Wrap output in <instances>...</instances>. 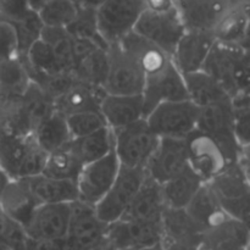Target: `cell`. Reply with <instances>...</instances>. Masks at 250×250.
Returning <instances> with one entry per match:
<instances>
[{"instance_id": "obj_1", "label": "cell", "mask_w": 250, "mask_h": 250, "mask_svg": "<svg viewBox=\"0 0 250 250\" xmlns=\"http://www.w3.org/2000/svg\"><path fill=\"white\" fill-rule=\"evenodd\" d=\"M202 70L211 76L229 98L248 92L249 46L216 41Z\"/></svg>"}, {"instance_id": "obj_2", "label": "cell", "mask_w": 250, "mask_h": 250, "mask_svg": "<svg viewBox=\"0 0 250 250\" xmlns=\"http://www.w3.org/2000/svg\"><path fill=\"white\" fill-rule=\"evenodd\" d=\"M208 185L214 190L227 217L249 225L248 153L243 154L237 163L229 164L226 168Z\"/></svg>"}, {"instance_id": "obj_3", "label": "cell", "mask_w": 250, "mask_h": 250, "mask_svg": "<svg viewBox=\"0 0 250 250\" xmlns=\"http://www.w3.org/2000/svg\"><path fill=\"white\" fill-rule=\"evenodd\" d=\"M197 129L214 139L224 151L229 164L237 163L248 149L239 146L234 134L231 99L200 107Z\"/></svg>"}, {"instance_id": "obj_4", "label": "cell", "mask_w": 250, "mask_h": 250, "mask_svg": "<svg viewBox=\"0 0 250 250\" xmlns=\"http://www.w3.org/2000/svg\"><path fill=\"white\" fill-rule=\"evenodd\" d=\"M114 151L122 167L144 168L158 146L159 138L146 119L112 131Z\"/></svg>"}, {"instance_id": "obj_5", "label": "cell", "mask_w": 250, "mask_h": 250, "mask_svg": "<svg viewBox=\"0 0 250 250\" xmlns=\"http://www.w3.org/2000/svg\"><path fill=\"white\" fill-rule=\"evenodd\" d=\"M199 107L189 99L158 105L146 117V124L159 138L186 139L197 129Z\"/></svg>"}, {"instance_id": "obj_6", "label": "cell", "mask_w": 250, "mask_h": 250, "mask_svg": "<svg viewBox=\"0 0 250 250\" xmlns=\"http://www.w3.org/2000/svg\"><path fill=\"white\" fill-rule=\"evenodd\" d=\"M107 73L103 89L112 95H142L146 73L143 68L120 46H107Z\"/></svg>"}, {"instance_id": "obj_7", "label": "cell", "mask_w": 250, "mask_h": 250, "mask_svg": "<svg viewBox=\"0 0 250 250\" xmlns=\"http://www.w3.org/2000/svg\"><path fill=\"white\" fill-rule=\"evenodd\" d=\"M146 173L144 168L120 167L119 175L110 189L94 207L98 217L106 225L119 221L143 185Z\"/></svg>"}, {"instance_id": "obj_8", "label": "cell", "mask_w": 250, "mask_h": 250, "mask_svg": "<svg viewBox=\"0 0 250 250\" xmlns=\"http://www.w3.org/2000/svg\"><path fill=\"white\" fill-rule=\"evenodd\" d=\"M143 0H106L95 10L98 29L107 45L119 43L134 29L142 12Z\"/></svg>"}, {"instance_id": "obj_9", "label": "cell", "mask_w": 250, "mask_h": 250, "mask_svg": "<svg viewBox=\"0 0 250 250\" xmlns=\"http://www.w3.org/2000/svg\"><path fill=\"white\" fill-rule=\"evenodd\" d=\"M133 31L155 44L171 58L178 41L187 29L176 7H173L166 12H153L146 9Z\"/></svg>"}, {"instance_id": "obj_10", "label": "cell", "mask_w": 250, "mask_h": 250, "mask_svg": "<svg viewBox=\"0 0 250 250\" xmlns=\"http://www.w3.org/2000/svg\"><path fill=\"white\" fill-rule=\"evenodd\" d=\"M121 165L115 151L82 167L77 180L78 202L95 207L116 180Z\"/></svg>"}, {"instance_id": "obj_11", "label": "cell", "mask_w": 250, "mask_h": 250, "mask_svg": "<svg viewBox=\"0 0 250 250\" xmlns=\"http://www.w3.org/2000/svg\"><path fill=\"white\" fill-rule=\"evenodd\" d=\"M107 226L98 217L94 207L72 203L65 243L67 250H92L106 241Z\"/></svg>"}, {"instance_id": "obj_12", "label": "cell", "mask_w": 250, "mask_h": 250, "mask_svg": "<svg viewBox=\"0 0 250 250\" xmlns=\"http://www.w3.org/2000/svg\"><path fill=\"white\" fill-rule=\"evenodd\" d=\"M142 98L144 119L149 112L163 103L188 99L185 78L172 61H168L156 72L146 76Z\"/></svg>"}, {"instance_id": "obj_13", "label": "cell", "mask_w": 250, "mask_h": 250, "mask_svg": "<svg viewBox=\"0 0 250 250\" xmlns=\"http://www.w3.org/2000/svg\"><path fill=\"white\" fill-rule=\"evenodd\" d=\"M185 142L188 166L204 181V183L214 180L229 165L219 144L198 129L192 132Z\"/></svg>"}, {"instance_id": "obj_14", "label": "cell", "mask_w": 250, "mask_h": 250, "mask_svg": "<svg viewBox=\"0 0 250 250\" xmlns=\"http://www.w3.org/2000/svg\"><path fill=\"white\" fill-rule=\"evenodd\" d=\"M161 250H199L205 232L188 216L185 209L166 208L161 217Z\"/></svg>"}, {"instance_id": "obj_15", "label": "cell", "mask_w": 250, "mask_h": 250, "mask_svg": "<svg viewBox=\"0 0 250 250\" xmlns=\"http://www.w3.org/2000/svg\"><path fill=\"white\" fill-rule=\"evenodd\" d=\"M244 4H249V0H175L186 29L211 32L225 15Z\"/></svg>"}, {"instance_id": "obj_16", "label": "cell", "mask_w": 250, "mask_h": 250, "mask_svg": "<svg viewBox=\"0 0 250 250\" xmlns=\"http://www.w3.org/2000/svg\"><path fill=\"white\" fill-rule=\"evenodd\" d=\"M163 227L160 222L119 220L107 226L106 241L116 250L144 249L160 246Z\"/></svg>"}, {"instance_id": "obj_17", "label": "cell", "mask_w": 250, "mask_h": 250, "mask_svg": "<svg viewBox=\"0 0 250 250\" xmlns=\"http://www.w3.org/2000/svg\"><path fill=\"white\" fill-rule=\"evenodd\" d=\"M215 42L216 38L211 31L187 29L178 41L171 61L182 75L200 71Z\"/></svg>"}, {"instance_id": "obj_18", "label": "cell", "mask_w": 250, "mask_h": 250, "mask_svg": "<svg viewBox=\"0 0 250 250\" xmlns=\"http://www.w3.org/2000/svg\"><path fill=\"white\" fill-rule=\"evenodd\" d=\"M188 166L185 139L160 138L155 150L146 163V176L163 185Z\"/></svg>"}, {"instance_id": "obj_19", "label": "cell", "mask_w": 250, "mask_h": 250, "mask_svg": "<svg viewBox=\"0 0 250 250\" xmlns=\"http://www.w3.org/2000/svg\"><path fill=\"white\" fill-rule=\"evenodd\" d=\"M71 208L72 203L39 205L24 227V233L31 239H65Z\"/></svg>"}, {"instance_id": "obj_20", "label": "cell", "mask_w": 250, "mask_h": 250, "mask_svg": "<svg viewBox=\"0 0 250 250\" xmlns=\"http://www.w3.org/2000/svg\"><path fill=\"white\" fill-rule=\"evenodd\" d=\"M99 112L106 126L115 131L144 119L143 98L142 95L105 94Z\"/></svg>"}, {"instance_id": "obj_21", "label": "cell", "mask_w": 250, "mask_h": 250, "mask_svg": "<svg viewBox=\"0 0 250 250\" xmlns=\"http://www.w3.org/2000/svg\"><path fill=\"white\" fill-rule=\"evenodd\" d=\"M165 209L161 185L146 176L138 193L121 219L129 221L160 222Z\"/></svg>"}, {"instance_id": "obj_22", "label": "cell", "mask_w": 250, "mask_h": 250, "mask_svg": "<svg viewBox=\"0 0 250 250\" xmlns=\"http://www.w3.org/2000/svg\"><path fill=\"white\" fill-rule=\"evenodd\" d=\"M38 207L24 180H12L0 200V209L23 229Z\"/></svg>"}, {"instance_id": "obj_23", "label": "cell", "mask_w": 250, "mask_h": 250, "mask_svg": "<svg viewBox=\"0 0 250 250\" xmlns=\"http://www.w3.org/2000/svg\"><path fill=\"white\" fill-rule=\"evenodd\" d=\"M249 225L229 219L204 233L203 244L209 250H249Z\"/></svg>"}, {"instance_id": "obj_24", "label": "cell", "mask_w": 250, "mask_h": 250, "mask_svg": "<svg viewBox=\"0 0 250 250\" xmlns=\"http://www.w3.org/2000/svg\"><path fill=\"white\" fill-rule=\"evenodd\" d=\"M27 187L39 205L66 204L78 200L77 186L75 181L56 180L44 175L24 178Z\"/></svg>"}, {"instance_id": "obj_25", "label": "cell", "mask_w": 250, "mask_h": 250, "mask_svg": "<svg viewBox=\"0 0 250 250\" xmlns=\"http://www.w3.org/2000/svg\"><path fill=\"white\" fill-rule=\"evenodd\" d=\"M119 44L143 68L146 76L159 71L171 60L165 51L134 31L126 34Z\"/></svg>"}, {"instance_id": "obj_26", "label": "cell", "mask_w": 250, "mask_h": 250, "mask_svg": "<svg viewBox=\"0 0 250 250\" xmlns=\"http://www.w3.org/2000/svg\"><path fill=\"white\" fill-rule=\"evenodd\" d=\"M203 185L204 181L189 166H186L180 173L161 185L165 207L170 209H185Z\"/></svg>"}, {"instance_id": "obj_27", "label": "cell", "mask_w": 250, "mask_h": 250, "mask_svg": "<svg viewBox=\"0 0 250 250\" xmlns=\"http://www.w3.org/2000/svg\"><path fill=\"white\" fill-rule=\"evenodd\" d=\"M185 211L204 232L227 219L219 199L208 183L202 186L189 204L185 208Z\"/></svg>"}, {"instance_id": "obj_28", "label": "cell", "mask_w": 250, "mask_h": 250, "mask_svg": "<svg viewBox=\"0 0 250 250\" xmlns=\"http://www.w3.org/2000/svg\"><path fill=\"white\" fill-rule=\"evenodd\" d=\"M106 93L103 88L77 82L70 90L54 102V110L63 116L82 111H99L100 103Z\"/></svg>"}, {"instance_id": "obj_29", "label": "cell", "mask_w": 250, "mask_h": 250, "mask_svg": "<svg viewBox=\"0 0 250 250\" xmlns=\"http://www.w3.org/2000/svg\"><path fill=\"white\" fill-rule=\"evenodd\" d=\"M183 78H185L188 99L199 109L231 99L224 88L205 71L200 70L197 72L187 73L183 75Z\"/></svg>"}, {"instance_id": "obj_30", "label": "cell", "mask_w": 250, "mask_h": 250, "mask_svg": "<svg viewBox=\"0 0 250 250\" xmlns=\"http://www.w3.org/2000/svg\"><path fill=\"white\" fill-rule=\"evenodd\" d=\"M32 136L37 144L48 154L63 148L71 142L66 117L55 110L34 128Z\"/></svg>"}, {"instance_id": "obj_31", "label": "cell", "mask_w": 250, "mask_h": 250, "mask_svg": "<svg viewBox=\"0 0 250 250\" xmlns=\"http://www.w3.org/2000/svg\"><path fill=\"white\" fill-rule=\"evenodd\" d=\"M68 146L84 166L104 158L114 150L112 131L109 127H104L92 134L72 139L68 143Z\"/></svg>"}, {"instance_id": "obj_32", "label": "cell", "mask_w": 250, "mask_h": 250, "mask_svg": "<svg viewBox=\"0 0 250 250\" xmlns=\"http://www.w3.org/2000/svg\"><path fill=\"white\" fill-rule=\"evenodd\" d=\"M249 4L241 5L231 10L222 17L212 33L216 41L225 43L248 45V27H249Z\"/></svg>"}, {"instance_id": "obj_33", "label": "cell", "mask_w": 250, "mask_h": 250, "mask_svg": "<svg viewBox=\"0 0 250 250\" xmlns=\"http://www.w3.org/2000/svg\"><path fill=\"white\" fill-rule=\"evenodd\" d=\"M29 83L26 67L19 58L0 61V97L21 98Z\"/></svg>"}, {"instance_id": "obj_34", "label": "cell", "mask_w": 250, "mask_h": 250, "mask_svg": "<svg viewBox=\"0 0 250 250\" xmlns=\"http://www.w3.org/2000/svg\"><path fill=\"white\" fill-rule=\"evenodd\" d=\"M107 49H97L73 66L76 80L92 87L103 88L107 73Z\"/></svg>"}, {"instance_id": "obj_35", "label": "cell", "mask_w": 250, "mask_h": 250, "mask_svg": "<svg viewBox=\"0 0 250 250\" xmlns=\"http://www.w3.org/2000/svg\"><path fill=\"white\" fill-rule=\"evenodd\" d=\"M21 106L27 121L34 128L54 111V102L36 84L31 82L21 97Z\"/></svg>"}, {"instance_id": "obj_36", "label": "cell", "mask_w": 250, "mask_h": 250, "mask_svg": "<svg viewBox=\"0 0 250 250\" xmlns=\"http://www.w3.org/2000/svg\"><path fill=\"white\" fill-rule=\"evenodd\" d=\"M82 167V163L76 158L67 144L63 148L49 154L42 175L56 178V180H67L76 182Z\"/></svg>"}, {"instance_id": "obj_37", "label": "cell", "mask_w": 250, "mask_h": 250, "mask_svg": "<svg viewBox=\"0 0 250 250\" xmlns=\"http://www.w3.org/2000/svg\"><path fill=\"white\" fill-rule=\"evenodd\" d=\"M41 41H43L49 48L60 65L65 70L72 71L75 66L73 59V38L66 28L56 27H43L41 33Z\"/></svg>"}, {"instance_id": "obj_38", "label": "cell", "mask_w": 250, "mask_h": 250, "mask_svg": "<svg viewBox=\"0 0 250 250\" xmlns=\"http://www.w3.org/2000/svg\"><path fill=\"white\" fill-rule=\"evenodd\" d=\"M78 5L71 0H50L37 14L44 27L66 28L75 20Z\"/></svg>"}, {"instance_id": "obj_39", "label": "cell", "mask_w": 250, "mask_h": 250, "mask_svg": "<svg viewBox=\"0 0 250 250\" xmlns=\"http://www.w3.org/2000/svg\"><path fill=\"white\" fill-rule=\"evenodd\" d=\"M66 29L72 38L94 42L95 44L104 49H107L109 46L100 36L97 23V15H95V10L93 9L78 6L75 20L66 27Z\"/></svg>"}, {"instance_id": "obj_40", "label": "cell", "mask_w": 250, "mask_h": 250, "mask_svg": "<svg viewBox=\"0 0 250 250\" xmlns=\"http://www.w3.org/2000/svg\"><path fill=\"white\" fill-rule=\"evenodd\" d=\"M48 155L49 154L37 144L33 136L31 134L27 141L23 158H22L19 173H17V180H24V178L42 175L44 167H45L46 160H48Z\"/></svg>"}, {"instance_id": "obj_41", "label": "cell", "mask_w": 250, "mask_h": 250, "mask_svg": "<svg viewBox=\"0 0 250 250\" xmlns=\"http://www.w3.org/2000/svg\"><path fill=\"white\" fill-rule=\"evenodd\" d=\"M232 110H233L234 134L239 146L243 149L249 148V125H250V106L249 90L231 98Z\"/></svg>"}, {"instance_id": "obj_42", "label": "cell", "mask_w": 250, "mask_h": 250, "mask_svg": "<svg viewBox=\"0 0 250 250\" xmlns=\"http://www.w3.org/2000/svg\"><path fill=\"white\" fill-rule=\"evenodd\" d=\"M71 141L88 136L107 127L99 111H82L66 116Z\"/></svg>"}, {"instance_id": "obj_43", "label": "cell", "mask_w": 250, "mask_h": 250, "mask_svg": "<svg viewBox=\"0 0 250 250\" xmlns=\"http://www.w3.org/2000/svg\"><path fill=\"white\" fill-rule=\"evenodd\" d=\"M9 23H11L16 31L17 41H19V58L23 56L32 44L41 39L42 29L44 27L43 23L39 20L38 14L34 11L20 21L9 22Z\"/></svg>"}, {"instance_id": "obj_44", "label": "cell", "mask_w": 250, "mask_h": 250, "mask_svg": "<svg viewBox=\"0 0 250 250\" xmlns=\"http://www.w3.org/2000/svg\"><path fill=\"white\" fill-rule=\"evenodd\" d=\"M31 82L36 83L53 102H55L58 98L70 90L78 81L76 80L72 71H62L54 75L39 76L33 78Z\"/></svg>"}, {"instance_id": "obj_45", "label": "cell", "mask_w": 250, "mask_h": 250, "mask_svg": "<svg viewBox=\"0 0 250 250\" xmlns=\"http://www.w3.org/2000/svg\"><path fill=\"white\" fill-rule=\"evenodd\" d=\"M23 229L12 221L0 209V248L5 250H20L26 242Z\"/></svg>"}, {"instance_id": "obj_46", "label": "cell", "mask_w": 250, "mask_h": 250, "mask_svg": "<svg viewBox=\"0 0 250 250\" xmlns=\"http://www.w3.org/2000/svg\"><path fill=\"white\" fill-rule=\"evenodd\" d=\"M19 58V41L14 26L0 21V61Z\"/></svg>"}, {"instance_id": "obj_47", "label": "cell", "mask_w": 250, "mask_h": 250, "mask_svg": "<svg viewBox=\"0 0 250 250\" xmlns=\"http://www.w3.org/2000/svg\"><path fill=\"white\" fill-rule=\"evenodd\" d=\"M31 12L27 0H0V21L16 22Z\"/></svg>"}, {"instance_id": "obj_48", "label": "cell", "mask_w": 250, "mask_h": 250, "mask_svg": "<svg viewBox=\"0 0 250 250\" xmlns=\"http://www.w3.org/2000/svg\"><path fill=\"white\" fill-rule=\"evenodd\" d=\"M20 250H67L65 239H31L27 237Z\"/></svg>"}, {"instance_id": "obj_49", "label": "cell", "mask_w": 250, "mask_h": 250, "mask_svg": "<svg viewBox=\"0 0 250 250\" xmlns=\"http://www.w3.org/2000/svg\"><path fill=\"white\" fill-rule=\"evenodd\" d=\"M146 9L153 12H166L175 7V0H143Z\"/></svg>"}, {"instance_id": "obj_50", "label": "cell", "mask_w": 250, "mask_h": 250, "mask_svg": "<svg viewBox=\"0 0 250 250\" xmlns=\"http://www.w3.org/2000/svg\"><path fill=\"white\" fill-rule=\"evenodd\" d=\"M11 177L6 173V171L0 166V200H1L2 195H4L5 190H6L7 186L11 182Z\"/></svg>"}, {"instance_id": "obj_51", "label": "cell", "mask_w": 250, "mask_h": 250, "mask_svg": "<svg viewBox=\"0 0 250 250\" xmlns=\"http://www.w3.org/2000/svg\"><path fill=\"white\" fill-rule=\"evenodd\" d=\"M106 0H78L77 5L81 7H88V9L97 10L100 5H103Z\"/></svg>"}, {"instance_id": "obj_52", "label": "cell", "mask_w": 250, "mask_h": 250, "mask_svg": "<svg viewBox=\"0 0 250 250\" xmlns=\"http://www.w3.org/2000/svg\"><path fill=\"white\" fill-rule=\"evenodd\" d=\"M48 1H50V0H27L29 9L34 12H38Z\"/></svg>"}, {"instance_id": "obj_53", "label": "cell", "mask_w": 250, "mask_h": 250, "mask_svg": "<svg viewBox=\"0 0 250 250\" xmlns=\"http://www.w3.org/2000/svg\"><path fill=\"white\" fill-rule=\"evenodd\" d=\"M92 250H116V249H114L112 248L111 246H110V243L107 241H105L104 243H102L100 244V246H98V247H95V248H93Z\"/></svg>"}, {"instance_id": "obj_54", "label": "cell", "mask_w": 250, "mask_h": 250, "mask_svg": "<svg viewBox=\"0 0 250 250\" xmlns=\"http://www.w3.org/2000/svg\"><path fill=\"white\" fill-rule=\"evenodd\" d=\"M127 250H161L160 246L153 247V248H144V249H127Z\"/></svg>"}, {"instance_id": "obj_55", "label": "cell", "mask_w": 250, "mask_h": 250, "mask_svg": "<svg viewBox=\"0 0 250 250\" xmlns=\"http://www.w3.org/2000/svg\"><path fill=\"white\" fill-rule=\"evenodd\" d=\"M199 250H209V249H208V248H207V247H205V246H204V244H203V246H202V247H200V249H199Z\"/></svg>"}, {"instance_id": "obj_56", "label": "cell", "mask_w": 250, "mask_h": 250, "mask_svg": "<svg viewBox=\"0 0 250 250\" xmlns=\"http://www.w3.org/2000/svg\"><path fill=\"white\" fill-rule=\"evenodd\" d=\"M71 1H73V2H76V4H77V1H78V0H71Z\"/></svg>"}, {"instance_id": "obj_57", "label": "cell", "mask_w": 250, "mask_h": 250, "mask_svg": "<svg viewBox=\"0 0 250 250\" xmlns=\"http://www.w3.org/2000/svg\"><path fill=\"white\" fill-rule=\"evenodd\" d=\"M0 250H5V249H2V248H0Z\"/></svg>"}]
</instances>
